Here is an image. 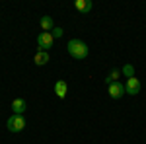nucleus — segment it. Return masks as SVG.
<instances>
[{
  "label": "nucleus",
  "instance_id": "obj_1",
  "mask_svg": "<svg viewBox=\"0 0 146 144\" xmlns=\"http://www.w3.org/2000/svg\"><path fill=\"white\" fill-rule=\"evenodd\" d=\"M66 49H68V55L72 56V58H76V60H84L88 56V53H90L88 45L84 43L82 39H70Z\"/></svg>",
  "mask_w": 146,
  "mask_h": 144
},
{
  "label": "nucleus",
  "instance_id": "obj_2",
  "mask_svg": "<svg viewBox=\"0 0 146 144\" xmlns=\"http://www.w3.org/2000/svg\"><path fill=\"white\" fill-rule=\"evenodd\" d=\"M6 129H8L10 133H22L23 129H25V119H23V115H12V117H8Z\"/></svg>",
  "mask_w": 146,
  "mask_h": 144
},
{
  "label": "nucleus",
  "instance_id": "obj_3",
  "mask_svg": "<svg viewBox=\"0 0 146 144\" xmlns=\"http://www.w3.org/2000/svg\"><path fill=\"white\" fill-rule=\"evenodd\" d=\"M53 35L47 33V31H41V33L37 35V51H49L51 47H53Z\"/></svg>",
  "mask_w": 146,
  "mask_h": 144
},
{
  "label": "nucleus",
  "instance_id": "obj_4",
  "mask_svg": "<svg viewBox=\"0 0 146 144\" xmlns=\"http://www.w3.org/2000/svg\"><path fill=\"white\" fill-rule=\"evenodd\" d=\"M107 94H109V98L111 100H121L125 94V84H121V82H113V84H109L107 86Z\"/></svg>",
  "mask_w": 146,
  "mask_h": 144
},
{
  "label": "nucleus",
  "instance_id": "obj_5",
  "mask_svg": "<svg viewBox=\"0 0 146 144\" xmlns=\"http://www.w3.org/2000/svg\"><path fill=\"white\" fill-rule=\"evenodd\" d=\"M140 80L138 78H129L127 80V84H125V92L127 94H131V96H136V94H140Z\"/></svg>",
  "mask_w": 146,
  "mask_h": 144
},
{
  "label": "nucleus",
  "instance_id": "obj_6",
  "mask_svg": "<svg viewBox=\"0 0 146 144\" xmlns=\"http://www.w3.org/2000/svg\"><path fill=\"white\" fill-rule=\"evenodd\" d=\"M25 109H27V103H25V100H22V98H16V100L12 101V111H14V115H23V113H25Z\"/></svg>",
  "mask_w": 146,
  "mask_h": 144
},
{
  "label": "nucleus",
  "instance_id": "obj_7",
  "mask_svg": "<svg viewBox=\"0 0 146 144\" xmlns=\"http://www.w3.org/2000/svg\"><path fill=\"white\" fill-rule=\"evenodd\" d=\"M55 94H56V98H58V100H64V98H66V94H68V84L64 82V80H56V84H55Z\"/></svg>",
  "mask_w": 146,
  "mask_h": 144
},
{
  "label": "nucleus",
  "instance_id": "obj_8",
  "mask_svg": "<svg viewBox=\"0 0 146 144\" xmlns=\"http://www.w3.org/2000/svg\"><path fill=\"white\" fill-rule=\"evenodd\" d=\"M33 60H35V64L37 66H45L47 62L51 60V56H49V51H37L33 56Z\"/></svg>",
  "mask_w": 146,
  "mask_h": 144
},
{
  "label": "nucleus",
  "instance_id": "obj_9",
  "mask_svg": "<svg viewBox=\"0 0 146 144\" xmlns=\"http://www.w3.org/2000/svg\"><path fill=\"white\" fill-rule=\"evenodd\" d=\"M74 6H76V10H78L80 14H88V12L92 10L94 4H92V0H76Z\"/></svg>",
  "mask_w": 146,
  "mask_h": 144
},
{
  "label": "nucleus",
  "instance_id": "obj_10",
  "mask_svg": "<svg viewBox=\"0 0 146 144\" xmlns=\"http://www.w3.org/2000/svg\"><path fill=\"white\" fill-rule=\"evenodd\" d=\"M41 29L47 31V33H51V31L55 29V23H53V18H51V16H43V18H41Z\"/></svg>",
  "mask_w": 146,
  "mask_h": 144
},
{
  "label": "nucleus",
  "instance_id": "obj_11",
  "mask_svg": "<svg viewBox=\"0 0 146 144\" xmlns=\"http://www.w3.org/2000/svg\"><path fill=\"white\" fill-rule=\"evenodd\" d=\"M119 76H121V70H119V68H113L111 72H109V76L105 78L107 86H109V84H113V82H119Z\"/></svg>",
  "mask_w": 146,
  "mask_h": 144
},
{
  "label": "nucleus",
  "instance_id": "obj_12",
  "mask_svg": "<svg viewBox=\"0 0 146 144\" xmlns=\"http://www.w3.org/2000/svg\"><path fill=\"white\" fill-rule=\"evenodd\" d=\"M121 74H125V78L129 80V78H135V66L133 64H125L121 68Z\"/></svg>",
  "mask_w": 146,
  "mask_h": 144
},
{
  "label": "nucleus",
  "instance_id": "obj_13",
  "mask_svg": "<svg viewBox=\"0 0 146 144\" xmlns=\"http://www.w3.org/2000/svg\"><path fill=\"white\" fill-rule=\"evenodd\" d=\"M51 35H53V39H58V37H62V27H55V29L51 31Z\"/></svg>",
  "mask_w": 146,
  "mask_h": 144
}]
</instances>
